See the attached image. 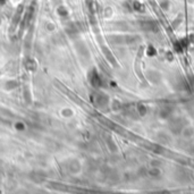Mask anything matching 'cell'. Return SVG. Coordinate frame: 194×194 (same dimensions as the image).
Instances as JSON below:
<instances>
[{
	"label": "cell",
	"instance_id": "13",
	"mask_svg": "<svg viewBox=\"0 0 194 194\" xmlns=\"http://www.w3.org/2000/svg\"><path fill=\"white\" fill-rule=\"evenodd\" d=\"M167 7H168V2H164V3H162V8H164V9H168Z\"/></svg>",
	"mask_w": 194,
	"mask_h": 194
},
{
	"label": "cell",
	"instance_id": "8",
	"mask_svg": "<svg viewBox=\"0 0 194 194\" xmlns=\"http://www.w3.org/2000/svg\"><path fill=\"white\" fill-rule=\"evenodd\" d=\"M148 174H149V176H151V177H158V176L160 175V169L158 168V167H152V168L148 171Z\"/></svg>",
	"mask_w": 194,
	"mask_h": 194
},
{
	"label": "cell",
	"instance_id": "6",
	"mask_svg": "<svg viewBox=\"0 0 194 194\" xmlns=\"http://www.w3.org/2000/svg\"><path fill=\"white\" fill-rule=\"evenodd\" d=\"M136 109H137V113H139L140 116H145L146 113H148V108H146L143 104H137V108H136Z\"/></svg>",
	"mask_w": 194,
	"mask_h": 194
},
{
	"label": "cell",
	"instance_id": "3",
	"mask_svg": "<svg viewBox=\"0 0 194 194\" xmlns=\"http://www.w3.org/2000/svg\"><path fill=\"white\" fill-rule=\"evenodd\" d=\"M148 78H149V81H150L151 83L158 84V83L160 82V79H161V76H160V74H159L158 72H155V70H149V72H148Z\"/></svg>",
	"mask_w": 194,
	"mask_h": 194
},
{
	"label": "cell",
	"instance_id": "10",
	"mask_svg": "<svg viewBox=\"0 0 194 194\" xmlns=\"http://www.w3.org/2000/svg\"><path fill=\"white\" fill-rule=\"evenodd\" d=\"M155 53H157V50H155V47L153 46H149L148 49H146V55L148 56H155Z\"/></svg>",
	"mask_w": 194,
	"mask_h": 194
},
{
	"label": "cell",
	"instance_id": "4",
	"mask_svg": "<svg viewBox=\"0 0 194 194\" xmlns=\"http://www.w3.org/2000/svg\"><path fill=\"white\" fill-rule=\"evenodd\" d=\"M109 41H111L114 44H123L125 43L126 44V37H122V35H116V37H113V38H109Z\"/></svg>",
	"mask_w": 194,
	"mask_h": 194
},
{
	"label": "cell",
	"instance_id": "5",
	"mask_svg": "<svg viewBox=\"0 0 194 194\" xmlns=\"http://www.w3.org/2000/svg\"><path fill=\"white\" fill-rule=\"evenodd\" d=\"M171 111H173V109L170 107H164V108L160 109L159 115H160L161 118H168L170 116V114H171Z\"/></svg>",
	"mask_w": 194,
	"mask_h": 194
},
{
	"label": "cell",
	"instance_id": "2",
	"mask_svg": "<svg viewBox=\"0 0 194 194\" xmlns=\"http://www.w3.org/2000/svg\"><path fill=\"white\" fill-rule=\"evenodd\" d=\"M141 27L146 32H158L159 27L155 21H145L141 23Z\"/></svg>",
	"mask_w": 194,
	"mask_h": 194
},
{
	"label": "cell",
	"instance_id": "12",
	"mask_svg": "<svg viewBox=\"0 0 194 194\" xmlns=\"http://www.w3.org/2000/svg\"><path fill=\"white\" fill-rule=\"evenodd\" d=\"M109 149L113 151V152H116V151H118V148H117V145L115 144V142L114 141H109Z\"/></svg>",
	"mask_w": 194,
	"mask_h": 194
},
{
	"label": "cell",
	"instance_id": "1",
	"mask_svg": "<svg viewBox=\"0 0 194 194\" xmlns=\"http://www.w3.org/2000/svg\"><path fill=\"white\" fill-rule=\"evenodd\" d=\"M184 127H185V126H184V120H183L182 118H175V119H173V120L170 122V124H169V128H170V130H171L174 134L181 133Z\"/></svg>",
	"mask_w": 194,
	"mask_h": 194
},
{
	"label": "cell",
	"instance_id": "11",
	"mask_svg": "<svg viewBox=\"0 0 194 194\" xmlns=\"http://www.w3.org/2000/svg\"><path fill=\"white\" fill-rule=\"evenodd\" d=\"M174 48H175V50L177 52H182L183 51V48H184V44H181L180 42H175L174 43Z\"/></svg>",
	"mask_w": 194,
	"mask_h": 194
},
{
	"label": "cell",
	"instance_id": "7",
	"mask_svg": "<svg viewBox=\"0 0 194 194\" xmlns=\"http://www.w3.org/2000/svg\"><path fill=\"white\" fill-rule=\"evenodd\" d=\"M92 84L94 85V86H100L101 85V79L99 77V75L95 73V70H94V73H93V78H92Z\"/></svg>",
	"mask_w": 194,
	"mask_h": 194
},
{
	"label": "cell",
	"instance_id": "9",
	"mask_svg": "<svg viewBox=\"0 0 194 194\" xmlns=\"http://www.w3.org/2000/svg\"><path fill=\"white\" fill-rule=\"evenodd\" d=\"M183 134L185 137H191L192 135H194V129L192 127H184L183 128Z\"/></svg>",
	"mask_w": 194,
	"mask_h": 194
}]
</instances>
